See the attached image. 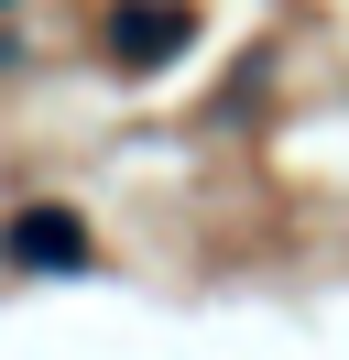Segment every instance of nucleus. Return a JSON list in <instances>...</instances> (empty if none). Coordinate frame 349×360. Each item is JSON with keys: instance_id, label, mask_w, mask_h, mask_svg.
<instances>
[{"instance_id": "obj_2", "label": "nucleus", "mask_w": 349, "mask_h": 360, "mask_svg": "<svg viewBox=\"0 0 349 360\" xmlns=\"http://www.w3.org/2000/svg\"><path fill=\"white\" fill-rule=\"evenodd\" d=\"M0 251H11L22 273H87V219L77 207H22V219L0 229Z\"/></svg>"}, {"instance_id": "obj_1", "label": "nucleus", "mask_w": 349, "mask_h": 360, "mask_svg": "<svg viewBox=\"0 0 349 360\" xmlns=\"http://www.w3.org/2000/svg\"><path fill=\"white\" fill-rule=\"evenodd\" d=\"M196 44V0H120L99 22V55L120 77H153V66H174V55Z\"/></svg>"}]
</instances>
